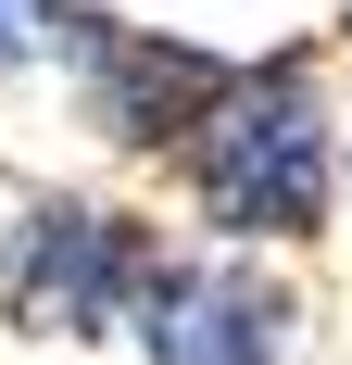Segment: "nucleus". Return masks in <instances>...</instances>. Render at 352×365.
Here are the masks:
<instances>
[{
  "instance_id": "nucleus-3",
  "label": "nucleus",
  "mask_w": 352,
  "mask_h": 365,
  "mask_svg": "<svg viewBox=\"0 0 352 365\" xmlns=\"http://www.w3.org/2000/svg\"><path fill=\"white\" fill-rule=\"evenodd\" d=\"M38 63L63 76L76 126H88L113 164L164 177L176 151L202 139V113L239 88V63H252V51H214V38L139 26V13H113V0H38Z\"/></svg>"
},
{
  "instance_id": "nucleus-2",
  "label": "nucleus",
  "mask_w": 352,
  "mask_h": 365,
  "mask_svg": "<svg viewBox=\"0 0 352 365\" xmlns=\"http://www.w3.org/2000/svg\"><path fill=\"white\" fill-rule=\"evenodd\" d=\"M164 252H176V227L151 202L38 177L0 215V328L26 340V353H101V340L139 328Z\"/></svg>"
},
{
  "instance_id": "nucleus-5",
  "label": "nucleus",
  "mask_w": 352,
  "mask_h": 365,
  "mask_svg": "<svg viewBox=\"0 0 352 365\" xmlns=\"http://www.w3.org/2000/svg\"><path fill=\"white\" fill-rule=\"evenodd\" d=\"M38 63V0H0V76Z\"/></svg>"
},
{
  "instance_id": "nucleus-1",
  "label": "nucleus",
  "mask_w": 352,
  "mask_h": 365,
  "mask_svg": "<svg viewBox=\"0 0 352 365\" xmlns=\"http://www.w3.org/2000/svg\"><path fill=\"white\" fill-rule=\"evenodd\" d=\"M164 189L189 240H214V252H264V264L327 252L352 202V88L327 63V38L252 51L239 88L202 113V139L164 164Z\"/></svg>"
},
{
  "instance_id": "nucleus-4",
  "label": "nucleus",
  "mask_w": 352,
  "mask_h": 365,
  "mask_svg": "<svg viewBox=\"0 0 352 365\" xmlns=\"http://www.w3.org/2000/svg\"><path fill=\"white\" fill-rule=\"evenodd\" d=\"M126 353L139 365H289L302 353V290L264 252L176 240L164 277H151V302H139V328H126Z\"/></svg>"
}]
</instances>
